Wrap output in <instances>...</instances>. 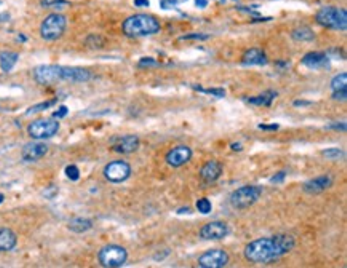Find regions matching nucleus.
I'll return each mask as SVG.
<instances>
[{
    "instance_id": "nucleus-29",
    "label": "nucleus",
    "mask_w": 347,
    "mask_h": 268,
    "mask_svg": "<svg viewBox=\"0 0 347 268\" xmlns=\"http://www.w3.org/2000/svg\"><path fill=\"white\" fill-rule=\"evenodd\" d=\"M194 89H197V91L200 93H205V94H212V96H216V97H224L226 96V91L222 88H210V89H205V88H200V86H192Z\"/></svg>"
},
{
    "instance_id": "nucleus-30",
    "label": "nucleus",
    "mask_w": 347,
    "mask_h": 268,
    "mask_svg": "<svg viewBox=\"0 0 347 268\" xmlns=\"http://www.w3.org/2000/svg\"><path fill=\"white\" fill-rule=\"evenodd\" d=\"M58 102V99H53V101H46V102H42V104H37V105H34V107H30L29 110H28V115H30V113H36V112H42V110H45V109H50V107H53V105Z\"/></svg>"
},
{
    "instance_id": "nucleus-18",
    "label": "nucleus",
    "mask_w": 347,
    "mask_h": 268,
    "mask_svg": "<svg viewBox=\"0 0 347 268\" xmlns=\"http://www.w3.org/2000/svg\"><path fill=\"white\" fill-rule=\"evenodd\" d=\"M302 66H306L308 69H312V70L325 69V67H330V58L325 53L310 51L302 58Z\"/></svg>"
},
{
    "instance_id": "nucleus-33",
    "label": "nucleus",
    "mask_w": 347,
    "mask_h": 268,
    "mask_svg": "<svg viewBox=\"0 0 347 268\" xmlns=\"http://www.w3.org/2000/svg\"><path fill=\"white\" fill-rule=\"evenodd\" d=\"M66 176L70 179V181H78V179H80V169L76 165H69L66 168Z\"/></svg>"
},
{
    "instance_id": "nucleus-14",
    "label": "nucleus",
    "mask_w": 347,
    "mask_h": 268,
    "mask_svg": "<svg viewBox=\"0 0 347 268\" xmlns=\"http://www.w3.org/2000/svg\"><path fill=\"white\" fill-rule=\"evenodd\" d=\"M61 80L66 82H76V83H84L92 80V72L82 69V67H64L61 66Z\"/></svg>"
},
{
    "instance_id": "nucleus-12",
    "label": "nucleus",
    "mask_w": 347,
    "mask_h": 268,
    "mask_svg": "<svg viewBox=\"0 0 347 268\" xmlns=\"http://www.w3.org/2000/svg\"><path fill=\"white\" fill-rule=\"evenodd\" d=\"M192 158V149L188 145H178L166 153V163L173 168H181Z\"/></svg>"
},
{
    "instance_id": "nucleus-25",
    "label": "nucleus",
    "mask_w": 347,
    "mask_h": 268,
    "mask_svg": "<svg viewBox=\"0 0 347 268\" xmlns=\"http://www.w3.org/2000/svg\"><path fill=\"white\" fill-rule=\"evenodd\" d=\"M332 89L333 91H338V89H347V74L342 72V74L336 75L332 80Z\"/></svg>"
},
{
    "instance_id": "nucleus-36",
    "label": "nucleus",
    "mask_w": 347,
    "mask_h": 268,
    "mask_svg": "<svg viewBox=\"0 0 347 268\" xmlns=\"http://www.w3.org/2000/svg\"><path fill=\"white\" fill-rule=\"evenodd\" d=\"M333 99L334 101H346L347 99V89H338V91H333Z\"/></svg>"
},
{
    "instance_id": "nucleus-11",
    "label": "nucleus",
    "mask_w": 347,
    "mask_h": 268,
    "mask_svg": "<svg viewBox=\"0 0 347 268\" xmlns=\"http://www.w3.org/2000/svg\"><path fill=\"white\" fill-rule=\"evenodd\" d=\"M229 235V225L221 221L210 222L202 227L200 237L204 240H222Z\"/></svg>"
},
{
    "instance_id": "nucleus-17",
    "label": "nucleus",
    "mask_w": 347,
    "mask_h": 268,
    "mask_svg": "<svg viewBox=\"0 0 347 268\" xmlns=\"http://www.w3.org/2000/svg\"><path fill=\"white\" fill-rule=\"evenodd\" d=\"M221 174H222V165L220 163V161H216V160L206 161V163L204 165V168L200 169L202 181L206 182V184L216 182L218 179L221 177Z\"/></svg>"
},
{
    "instance_id": "nucleus-27",
    "label": "nucleus",
    "mask_w": 347,
    "mask_h": 268,
    "mask_svg": "<svg viewBox=\"0 0 347 268\" xmlns=\"http://www.w3.org/2000/svg\"><path fill=\"white\" fill-rule=\"evenodd\" d=\"M104 43H106V40H104L98 34H92V35H88V38H86V45L90 48H102Z\"/></svg>"
},
{
    "instance_id": "nucleus-23",
    "label": "nucleus",
    "mask_w": 347,
    "mask_h": 268,
    "mask_svg": "<svg viewBox=\"0 0 347 268\" xmlns=\"http://www.w3.org/2000/svg\"><path fill=\"white\" fill-rule=\"evenodd\" d=\"M276 97H277V91H266L260 96L250 97V99H246V101L252 105H264V107H269Z\"/></svg>"
},
{
    "instance_id": "nucleus-6",
    "label": "nucleus",
    "mask_w": 347,
    "mask_h": 268,
    "mask_svg": "<svg viewBox=\"0 0 347 268\" xmlns=\"http://www.w3.org/2000/svg\"><path fill=\"white\" fill-rule=\"evenodd\" d=\"M100 264L106 268H118L125 265L126 259H128V253L124 246H118V245H109V246H104L100 254Z\"/></svg>"
},
{
    "instance_id": "nucleus-13",
    "label": "nucleus",
    "mask_w": 347,
    "mask_h": 268,
    "mask_svg": "<svg viewBox=\"0 0 347 268\" xmlns=\"http://www.w3.org/2000/svg\"><path fill=\"white\" fill-rule=\"evenodd\" d=\"M333 182H334L333 176H330V174H322V176H317V177H314V179H310V181L306 182V184L302 185V190H304L306 193H312V195L322 193V192L328 190L330 187L333 185Z\"/></svg>"
},
{
    "instance_id": "nucleus-37",
    "label": "nucleus",
    "mask_w": 347,
    "mask_h": 268,
    "mask_svg": "<svg viewBox=\"0 0 347 268\" xmlns=\"http://www.w3.org/2000/svg\"><path fill=\"white\" fill-rule=\"evenodd\" d=\"M285 177H286V173L285 171H280V173H277L274 177H270V182L272 184H280V182L285 181Z\"/></svg>"
},
{
    "instance_id": "nucleus-21",
    "label": "nucleus",
    "mask_w": 347,
    "mask_h": 268,
    "mask_svg": "<svg viewBox=\"0 0 347 268\" xmlns=\"http://www.w3.org/2000/svg\"><path fill=\"white\" fill-rule=\"evenodd\" d=\"M18 59H20L18 53H13V51L0 53V69H2L4 72H12V69L16 66Z\"/></svg>"
},
{
    "instance_id": "nucleus-31",
    "label": "nucleus",
    "mask_w": 347,
    "mask_h": 268,
    "mask_svg": "<svg viewBox=\"0 0 347 268\" xmlns=\"http://www.w3.org/2000/svg\"><path fill=\"white\" fill-rule=\"evenodd\" d=\"M324 157H326L330 160H340V158L344 157V150L342 149H338V147L326 149V150H324Z\"/></svg>"
},
{
    "instance_id": "nucleus-40",
    "label": "nucleus",
    "mask_w": 347,
    "mask_h": 268,
    "mask_svg": "<svg viewBox=\"0 0 347 268\" xmlns=\"http://www.w3.org/2000/svg\"><path fill=\"white\" fill-rule=\"evenodd\" d=\"M56 193H58V189H56V187H54V185H50V189H48V190H45V192H44V195H45V197H46V198H50V200H52V198L54 197V195H56Z\"/></svg>"
},
{
    "instance_id": "nucleus-20",
    "label": "nucleus",
    "mask_w": 347,
    "mask_h": 268,
    "mask_svg": "<svg viewBox=\"0 0 347 268\" xmlns=\"http://www.w3.org/2000/svg\"><path fill=\"white\" fill-rule=\"evenodd\" d=\"M18 237L12 229H0V253H8V251L14 249Z\"/></svg>"
},
{
    "instance_id": "nucleus-9",
    "label": "nucleus",
    "mask_w": 347,
    "mask_h": 268,
    "mask_svg": "<svg viewBox=\"0 0 347 268\" xmlns=\"http://www.w3.org/2000/svg\"><path fill=\"white\" fill-rule=\"evenodd\" d=\"M229 264V254L224 249H210L198 257V267L202 268H224Z\"/></svg>"
},
{
    "instance_id": "nucleus-16",
    "label": "nucleus",
    "mask_w": 347,
    "mask_h": 268,
    "mask_svg": "<svg viewBox=\"0 0 347 268\" xmlns=\"http://www.w3.org/2000/svg\"><path fill=\"white\" fill-rule=\"evenodd\" d=\"M140 137L138 136H133V134H128V136H122L118 139L114 141V150L118 153H133L140 149Z\"/></svg>"
},
{
    "instance_id": "nucleus-10",
    "label": "nucleus",
    "mask_w": 347,
    "mask_h": 268,
    "mask_svg": "<svg viewBox=\"0 0 347 268\" xmlns=\"http://www.w3.org/2000/svg\"><path fill=\"white\" fill-rule=\"evenodd\" d=\"M34 80L38 85H52L61 80V66H38L34 69Z\"/></svg>"
},
{
    "instance_id": "nucleus-7",
    "label": "nucleus",
    "mask_w": 347,
    "mask_h": 268,
    "mask_svg": "<svg viewBox=\"0 0 347 268\" xmlns=\"http://www.w3.org/2000/svg\"><path fill=\"white\" fill-rule=\"evenodd\" d=\"M28 131L30 137L34 139H50L60 131V123L56 118H45V120H36L29 125Z\"/></svg>"
},
{
    "instance_id": "nucleus-8",
    "label": "nucleus",
    "mask_w": 347,
    "mask_h": 268,
    "mask_svg": "<svg viewBox=\"0 0 347 268\" xmlns=\"http://www.w3.org/2000/svg\"><path fill=\"white\" fill-rule=\"evenodd\" d=\"M130 176H132V166L124 160L110 161V163L104 168V177H106L109 182H114V184L125 182Z\"/></svg>"
},
{
    "instance_id": "nucleus-44",
    "label": "nucleus",
    "mask_w": 347,
    "mask_h": 268,
    "mask_svg": "<svg viewBox=\"0 0 347 268\" xmlns=\"http://www.w3.org/2000/svg\"><path fill=\"white\" fill-rule=\"evenodd\" d=\"M304 105H310L309 101H294V107H304Z\"/></svg>"
},
{
    "instance_id": "nucleus-24",
    "label": "nucleus",
    "mask_w": 347,
    "mask_h": 268,
    "mask_svg": "<svg viewBox=\"0 0 347 268\" xmlns=\"http://www.w3.org/2000/svg\"><path fill=\"white\" fill-rule=\"evenodd\" d=\"M292 38L296 40V42H312L314 38H316V34H314V30L310 27H298L292 32Z\"/></svg>"
},
{
    "instance_id": "nucleus-3",
    "label": "nucleus",
    "mask_w": 347,
    "mask_h": 268,
    "mask_svg": "<svg viewBox=\"0 0 347 268\" xmlns=\"http://www.w3.org/2000/svg\"><path fill=\"white\" fill-rule=\"evenodd\" d=\"M316 19L320 26L334 29V30H346L347 29V11L344 8L336 6H324L316 14Z\"/></svg>"
},
{
    "instance_id": "nucleus-39",
    "label": "nucleus",
    "mask_w": 347,
    "mask_h": 268,
    "mask_svg": "<svg viewBox=\"0 0 347 268\" xmlns=\"http://www.w3.org/2000/svg\"><path fill=\"white\" fill-rule=\"evenodd\" d=\"M326 128H328V129H336V131H342V133L347 129V126H346L344 121H341V123H332V125H328Z\"/></svg>"
},
{
    "instance_id": "nucleus-46",
    "label": "nucleus",
    "mask_w": 347,
    "mask_h": 268,
    "mask_svg": "<svg viewBox=\"0 0 347 268\" xmlns=\"http://www.w3.org/2000/svg\"><path fill=\"white\" fill-rule=\"evenodd\" d=\"M4 200H5V197H4L2 193H0V205H2V203H4Z\"/></svg>"
},
{
    "instance_id": "nucleus-1",
    "label": "nucleus",
    "mask_w": 347,
    "mask_h": 268,
    "mask_svg": "<svg viewBox=\"0 0 347 268\" xmlns=\"http://www.w3.org/2000/svg\"><path fill=\"white\" fill-rule=\"evenodd\" d=\"M294 248L292 235H276L269 238H260L245 246V257L253 264H266L288 254Z\"/></svg>"
},
{
    "instance_id": "nucleus-22",
    "label": "nucleus",
    "mask_w": 347,
    "mask_h": 268,
    "mask_svg": "<svg viewBox=\"0 0 347 268\" xmlns=\"http://www.w3.org/2000/svg\"><path fill=\"white\" fill-rule=\"evenodd\" d=\"M68 227H69V230L76 232V233H84L92 229L93 222L90 219H85V217H76V219H72V221H69Z\"/></svg>"
},
{
    "instance_id": "nucleus-38",
    "label": "nucleus",
    "mask_w": 347,
    "mask_h": 268,
    "mask_svg": "<svg viewBox=\"0 0 347 268\" xmlns=\"http://www.w3.org/2000/svg\"><path fill=\"white\" fill-rule=\"evenodd\" d=\"M68 113H69V109L66 107V105H62V107H60L53 113V118H62V117H66Z\"/></svg>"
},
{
    "instance_id": "nucleus-41",
    "label": "nucleus",
    "mask_w": 347,
    "mask_h": 268,
    "mask_svg": "<svg viewBox=\"0 0 347 268\" xmlns=\"http://www.w3.org/2000/svg\"><path fill=\"white\" fill-rule=\"evenodd\" d=\"M280 126L278 125H260V129H262V131H277Z\"/></svg>"
},
{
    "instance_id": "nucleus-34",
    "label": "nucleus",
    "mask_w": 347,
    "mask_h": 268,
    "mask_svg": "<svg viewBox=\"0 0 347 268\" xmlns=\"http://www.w3.org/2000/svg\"><path fill=\"white\" fill-rule=\"evenodd\" d=\"M158 66V62L154 58H142L140 61V67H156Z\"/></svg>"
},
{
    "instance_id": "nucleus-4",
    "label": "nucleus",
    "mask_w": 347,
    "mask_h": 268,
    "mask_svg": "<svg viewBox=\"0 0 347 268\" xmlns=\"http://www.w3.org/2000/svg\"><path fill=\"white\" fill-rule=\"evenodd\" d=\"M66 29H68L66 16L60 13H53L44 19L42 26H40V35L46 42H54V40H58L64 35Z\"/></svg>"
},
{
    "instance_id": "nucleus-26",
    "label": "nucleus",
    "mask_w": 347,
    "mask_h": 268,
    "mask_svg": "<svg viewBox=\"0 0 347 268\" xmlns=\"http://www.w3.org/2000/svg\"><path fill=\"white\" fill-rule=\"evenodd\" d=\"M40 5L44 8H58V10H61V8L68 6L69 2L68 0H40Z\"/></svg>"
},
{
    "instance_id": "nucleus-45",
    "label": "nucleus",
    "mask_w": 347,
    "mask_h": 268,
    "mask_svg": "<svg viewBox=\"0 0 347 268\" xmlns=\"http://www.w3.org/2000/svg\"><path fill=\"white\" fill-rule=\"evenodd\" d=\"M230 147H232V150H236V152H240V150H242V144H232V145H230Z\"/></svg>"
},
{
    "instance_id": "nucleus-5",
    "label": "nucleus",
    "mask_w": 347,
    "mask_h": 268,
    "mask_svg": "<svg viewBox=\"0 0 347 268\" xmlns=\"http://www.w3.org/2000/svg\"><path fill=\"white\" fill-rule=\"evenodd\" d=\"M262 187L260 185H244L240 189L234 190L230 195V205L236 209H245L261 198Z\"/></svg>"
},
{
    "instance_id": "nucleus-43",
    "label": "nucleus",
    "mask_w": 347,
    "mask_h": 268,
    "mask_svg": "<svg viewBox=\"0 0 347 268\" xmlns=\"http://www.w3.org/2000/svg\"><path fill=\"white\" fill-rule=\"evenodd\" d=\"M196 5L198 8H206L208 6V0H196Z\"/></svg>"
},
{
    "instance_id": "nucleus-15",
    "label": "nucleus",
    "mask_w": 347,
    "mask_h": 268,
    "mask_svg": "<svg viewBox=\"0 0 347 268\" xmlns=\"http://www.w3.org/2000/svg\"><path fill=\"white\" fill-rule=\"evenodd\" d=\"M48 152V145L42 142H30L24 145V149L21 152L22 160L24 161H38L40 158H44Z\"/></svg>"
},
{
    "instance_id": "nucleus-32",
    "label": "nucleus",
    "mask_w": 347,
    "mask_h": 268,
    "mask_svg": "<svg viewBox=\"0 0 347 268\" xmlns=\"http://www.w3.org/2000/svg\"><path fill=\"white\" fill-rule=\"evenodd\" d=\"M184 2H188V0H160V6L164 10H172V8H176L178 5H181Z\"/></svg>"
},
{
    "instance_id": "nucleus-28",
    "label": "nucleus",
    "mask_w": 347,
    "mask_h": 268,
    "mask_svg": "<svg viewBox=\"0 0 347 268\" xmlns=\"http://www.w3.org/2000/svg\"><path fill=\"white\" fill-rule=\"evenodd\" d=\"M197 209H198V213H202V214H210V213H212V209H213V205H212V201H210L208 198H200L197 201Z\"/></svg>"
},
{
    "instance_id": "nucleus-35",
    "label": "nucleus",
    "mask_w": 347,
    "mask_h": 268,
    "mask_svg": "<svg viewBox=\"0 0 347 268\" xmlns=\"http://www.w3.org/2000/svg\"><path fill=\"white\" fill-rule=\"evenodd\" d=\"M210 35L206 34H189V35H184L181 37V40H208Z\"/></svg>"
},
{
    "instance_id": "nucleus-2",
    "label": "nucleus",
    "mask_w": 347,
    "mask_h": 268,
    "mask_svg": "<svg viewBox=\"0 0 347 268\" xmlns=\"http://www.w3.org/2000/svg\"><path fill=\"white\" fill-rule=\"evenodd\" d=\"M162 26L160 21L152 14H133L130 18H126L122 24V30L126 37L130 38H140V37H148L158 34Z\"/></svg>"
},
{
    "instance_id": "nucleus-19",
    "label": "nucleus",
    "mask_w": 347,
    "mask_h": 268,
    "mask_svg": "<svg viewBox=\"0 0 347 268\" xmlns=\"http://www.w3.org/2000/svg\"><path fill=\"white\" fill-rule=\"evenodd\" d=\"M242 62L245 66H264V64H268V56L260 48H252L242 56Z\"/></svg>"
},
{
    "instance_id": "nucleus-42",
    "label": "nucleus",
    "mask_w": 347,
    "mask_h": 268,
    "mask_svg": "<svg viewBox=\"0 0 347 268\" xmlns=\"http://www.w3.org/2000/svg\"><path fill=\"white\" fill-rule=\"evenodd\" d=\"M134 5L138 8H142V6H149L150 2H149V0H134Z\"/></svg>"
}]
</instances>
